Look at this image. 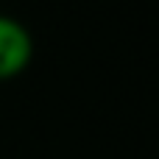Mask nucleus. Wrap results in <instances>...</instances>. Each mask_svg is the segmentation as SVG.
<instances>
[{
    "instance_id": "1",
    "label": "nucleus",
    "mask_w": 159,
    "mask_h": 159,
    "mask_svg": "<svg viewBox=\"0 0 159 159\" xmlns=\"http://www.w3.org/2000/svg\"><path fill=\"white\" fill-rule=\"evenodd\" d=\"M34 56V36L28 25L0 11V78H8L28 67Z\"/></svg>"
}]
</instances>
